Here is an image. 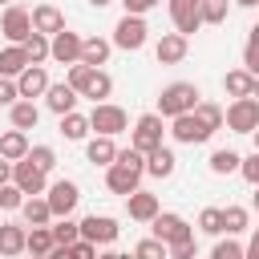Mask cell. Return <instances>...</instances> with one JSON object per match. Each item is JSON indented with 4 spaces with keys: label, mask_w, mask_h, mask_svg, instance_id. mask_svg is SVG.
<instances>
[{
    "label": "cell",
    "mask_w": 259,
    "mask_h": 259,
    "mask_svg": "<svg viewBox=\"0 0 259 259\" xmlns=\"http://www.w3.org/2000/svg\"><path fill=\"white\" fill-rule=\"evenodd\" d=\"M81 32H73V28H61L57 36H49V57L57 61V65H77L81 61Z\"/></svg>",
    "instance_id": "obj_11"
},
{
    "label": "cell",
    "mask_w": 259,
    "mask_h": 259,
    "mask_svg": "<svg viewBox=\"0 0 259 259\" xmlns=\"http://www.w3.org/2000/svg\"><path fill=\"white\" fill-rule=\"evenodd\" d=\"M243 69H247L251 77H259V49H251V45L243 49Z\"/></svg>",
    "instance_id": "obj_49"
},
{
    "label": "cell",
    "mask_w": 259,
    "mask_h": 259,
    "mask_svg": "<svg viewBox=\"0 0 259 259\" xmlns=\"http://www.w3.org/2000/svg\"><path fill=\"white\" fill-rule=\"evenodd\" d=\"M45 202H49L53 219H69V214L77 210V202H81V186H77L73 178H57V182H49Z\"/></svg>",
    "instance_id": "obj_5"
},
{
    "label": "cell",
    "mask_w": 259,
    "mask_h": 259,
    "mask_svg": "<svg viewBox=\"0 0 259 259\" xmlns=\"http://www.w3.org/2000/svg\"><path fill=\"white\" fill-rule=\"evenodd\" d=\"M16 101H20V93H16V81H12V77H0V105H8V109H12Z\"/></svg>",
    "instance_id": "obj_44"
},
{
    "label": "cell",
    "mask_w": 259,
    "mask_h": 259,
    "mask_svg": "<svg viewBox=\"0 0 259 259\" xmlns=\"http://www.w3.org/2000/svg\"><path fill=\"white\" fill-rule=\"evenodd\" d=\"M170 138L182 142V146H202V142H210V130H206L194 113H182V117L170 121Z\"/></svg>",
    "instance_id": "obj_14"
},
{
    "label": "cell",
    "mask_w": 259,
    "mask_h": 259,
    "mask_svg": "<svg viewBox=\"0 0 259 259\" xmlns=\"http://www.w3.org/2000/svg\"><path fill=\"white\" fill-rule=\"evenodd\" d=\"M227 12H231V4H227V0H202V4H198L202 24H223V20H227Z\"/></svg>",
    "instance_id": "obj_38"
},
{
    "label": "cell",
    "mask_w": 259,
    "mask_h": 259,
    "mask_svg": "<svg viewBox=\"0 0 259 259\" xmlns=\"http://www.w3.org/2000/svg\"><path fill=\"white\" fill-rule=\"evenodd\" d=\"M251 138H255V154H259V125H255V134H251Z\"/></svg>",
    "instance_id": "obj_58"
},
{
    "label": "cell",
    "mask_w": 259,
    "mask_h": 259,
    "mask_svg": "<svg viewBox=\"0 0 259 259\" xmlns=\"http://www.w3.org/2000/svg\"><path fill=\"white\" fill-rule=\"evenodd\" d=\"M109 53H113V45L105 36H85L81 40V65H89V69H101L109 61Z\"/></svg>",
    "instance_id": "obj_21"
},
{
    "label": "cell",
    "mask_w": 259,
    "mask_h": 259,
    "mask_svg": "<svg viewBox=\"0 0 259 259\" xmlns=\"http://www.w3.org/2000/svg\"><path fill=\"white\" fill-rule=\"evenodd\" d=\"M198 231L219 239V235H223V206H206V210L198 214Z\"/></svg>",
    "instance_id": "obj_39"
},
{
    "label": "cell",
    "mask_w": 259,
    "mask_h": 259,
    "mask_svg": "<svg viewBox=\"0 0 259 259\" xmlns=\"http://www.w3.org/2000/svg\"><path fill=\"white\" fill-rule=\"evenodd\" d=\"M223 125H227L231 134H255V125H259V101H255V97L231 101V105L223 109Z\"/></svg>",
    "instance_id": "obj_6"
},
{
    "label": "cell",
    "mask_w": 259,
    "mask_h": 259,
    "mask_svg": "<svg viewBox=\"0 0 259 259\" xmlns=\"http://www.w3.org/2000/svg\"><path fill=\"white\" fill-rule=\"evenodd\" d=\"M109 93H113V77H109L105 69H93V77H89V85H85L81 97H93V105H101Z\"/></svg>",
    "instance_id": "obj_31"
},
{
    "label": "cell",
    "mask_w": 259,
    "mask_h": 259,
    "mask_svg": "<svg viewBox=\"0 0 259 259\" xmlns=\"http://www.w3.org/2000/svg\"><path fill=\"white\" fill-rule=\"evenodd\" d=\"M24 206V194L8 182V186H0V210H20Z\"/></svg>",
    "instance_id": "obj_43"
},
{
    "label": "cell",
    "mask_w": 259,
    "mask_h": 259,
    "mask_svg": "<svg viewBox=\"0 0 259 259\" xmlns=\"http://www.w3.org/2000/svg\"><path fill=\"white\" fill-rule=\"evenodd\" d=\"M89 4H93V8H105V4H113V0H89Z\"/></svg>",
    "instance_id": "obj_54"
},
{
    "label": "cell",
    "mask_w": 259,
    "mask_h": 259,
    "mask_svg": "<svg viewBox=\"0 0 259 259\" xmlns=\"http://www.w3.org/2000/svg\"><path fill=\"white\" fill-rule=\"evenodd\" d=\"M223 89H227V97H231V101H239V97H251V89H255V77H251L247 69H231V73L223 77Z\"/></svg>",
    "instance_id": "obj_28"
},
{
    "label": "cell",
    "mask_w": 259,
    "mask_h": 259,
    "mask_svg": "<svg viewBox=\"0 0 259 259\" xmlns=\"http://www.w3.org/2000/svg\"><path fill=\"white\" fill-rule=\"evenodd\" d=\"M247 227H251L247 206H235V202H231V206H223V231H227V235H243Z\"/></svg>",
    "instance_id": "obj_32"
},
{
    "label": "cell",
    "mask_w": 259,
    "mask_h": 259,
    "mask_svg": "<svg viewBox=\"0 0 259 259\" xmlns=\"http://www.w3.org/2000/svg\"><path fill=\"white\" fill-rule=\"evenodd\" d=\"M239 174L251 182V186H259V154H251V158H243L239 162Z\"/></svg>",
    "instance_id": "obj_46"
},
{
    "label": "cell",
    "mask_w": 259,
    "mask_h": 259,
    "mask_svg": "<svg viewBox=\"0 0 259 259\" xmlns=\"http://www.w3.org/2000/svg\"><path fill=\"white\" fill-rule=\"evenodd\" d=\"M12 186H16L24 198H36V194L49 190V174H40L28 158H20V162H12Z\"/></svg>",
    "instance_id": "obj_9"
},
{
    "label": "cell",
    "mask_w": 259,
    "mask_h": 259,
    "mask_svg": "<svg viewBox=\"0 0 259 259\" xmlns=\"http://www.w3.org/2000/svg\"><path fill=\"white\" fill-rule=\"evenodd\" d=\"M49 231H53V243H57V247H73V243L81 239V223H73V219H57Z\"/></svg>",
    "instance_id": "obj_34"
},
{
    "label": "cell",
    "mask_w": 259,
    "mask_h": 259,
    "mask_svg": "<svg viewBox=\"0 0 259 259\" xmlns=\"http://www.w3.org/2000/svg\"><path fill=\"white\" fill-rule=\"evenodd\" d=\"M251 97H255V101H259V77H255V89H251Z\"/></svg>",
    "instance_id": "obj_57"
},
{
    "label": "cell",
    "mask_w": 259,
    "mask_h": 259,
    "mask_svg": "<svg viewBox=\"0 0 259 259\" xmlns=\"http://www.w3.org/2000/svg\"><path fill=\"white\" fill-rule=\"evenodd\" d=\"M251 206H255V210H259V186H255V194H251Z\"/></svg>",
    "instance_id": "obj_55"
},
{
    "label": "cell",
    "mask_w": 259,
    "mask_h": 259,
    "mask_svg": "<svg viewBox=\"0 0 259 259\" xmlns=\"http://www.w3.org/2000/svg\"><path fill=\"white\" fill-rule=\"evenodd\" d=\"M170 4V20H174V32L190 40V32L202 28V16H198V4L202 0H166Z\"/></svg>",
    "instance_id": "obj_13"
},
{
    "label": "cell",
    "mask_w": 259,
    "mask_h": 259,
    "mask_svg": "<svg viewBox=\"0 0 259 259\" xmlns=\"http://www.w3.org/2000/svg\"><path fill=\"white\" fill-rule=\"evenodd\" d=\"M117 235H121V227H117V219H109V214H85V219H81V239L93 243V247H105V243H113Z\"/></svg>",
    "instance_id": "obj_10"
},
{
    "label": "cell",
    "mask_w": 259,
    "mask_h": 259,
    "mask_svg": "<svg viewBox=\"0 0 259 259\" xmlns=\"http://www.w3.org/2000/svg\"><path fill=\"white\" fill-rule=\"evenodd\" d=\"M198 101H202V93H198L194 81H170V85L158 93V117L174 121V117H182V113H194Z\"/></svg>",
    "instance_id": "obj_1"
},
{
    "label": "cell",
    "mask_w": 259,
    "mask_h": 259,
    "mask_svg": "<svg viewBox=\"0 0 259 259\" xmlns=\"http://www.w3.org/2000/svg\"><path fill=\"white\" fill-rule=\"evenodd\" d=\"M174 170H178V158H174L170 146H158L154 154H146V174L150 178H170Z\"/></svg>",
    "instance_id": "obj_22"
},
{
    "label": "cell",
    "mask_w": 259,
    "mask_h": 259,
    "mask_svg": "<svg viewBox=\"0 0 259 259\" xmlns=\"http://www.w3.org/2000/svg\"><path fill=\"white\" fill-rule=\"evenodd\" d=\"M24 239H28V227L24 223H0V255L4 259L24 255Z\"/></svg>",
    "instance_id": "obj_19"
},
{
    "label": "cell",
    "mask_w": 259,
    "mask_h": 259,
    "mask_svg": "<svg viewBox=\"0 0 259 259\" xmlns=\"http://www.w3.org/2000/svg\"><path fill=\"white\" fill-rule=\"evenodd\" d=\"M247 45H251V49H259V20L247 28Z\"/></svg>",
    "instance_id": "obj_52"
},
{
    "label": "cell",
    "mask_w": 259,
    "mask_h": 259,
    "mask_svg": "<svg viewBox=\"0 0 259 259\" xmlns=\"http://www.w3.org/2000/svg\"><path fill=\"white\" fill-rule=\"evenodd\" d=\"M61 134H65V142H85L89 138V113H65L61 117Z\"/></svg>",
    "instance_id": "obj_30"
},
{
    "label": "cell",
    "mask_w": 259,
    "mask_h": 259,
    "mask_svg": "<svg viewBox=\"0 0 259 259\" xmlns=\"http://www.w3.org/2000/svg\"><path fill=\"white\" fill-rule=\"evenodd\" d=\"M24 154H28V134L4 130V134H0V158H4V162H20Z\"/></svg>",
    "instance_id": "obj_26"
},
{
    "label": "cell",
    "mask_w": 259,
    "mask_h": 259,
    "mask_svg": "<svg viewBox=\"0 0 259 259\" xmlns=\"http://www.w3.org/2000/svg\"><path fill=\"white\" fill-rule=\"evenodd\" d=\"M166 251H170V259H194V255H198V243L186 239V243H174V247H166Z\"/></svg>",
    "instance_id": "obj_47"
},
{
    "label": "cell",
    "mask_w": 259,
    "mask_h": 259,
    "mask_svg": "<svg viewBox=\"0 0 259 259\" xmlns=\"http://www.w3.org/2000/svg\"><path fill=\"white\" fill-rule=\"evenodd\" d=\"M210 259H243V243L227 235V239H219V243L210 247Z\"/></svg>",
    "instance_id": "obj_42"
},
{
    "label": "cell",
    "mask_w": 259,
    "mask_h": 259,
    "mask_svg": "<svg viewBox=\"0 0 259 259\" xmlns=\"http://www.w3.org/2000/svg\"><path fill=\"white\" fill-rule=\"evenodd\" d=\"M162 134H166V130H162V117H158V113H142V117L134 121V130H130V150H138V154L146 158V154H154L158 146H166Z\"/></svg>",
    "instance_id": "obj_3"
},
{
    "label": "cell",
    "mask_w": 259,
    "mask_h": 259,
    "mask_svg": "<svg viewBox=\"0 0 259 259\" xmlns=\"http://www.w3.org/2000/svg\"><path fill=\"white\" fill-rule=\"evenodd\" d=\"M69 259H97V247L85 243V239H77V243L69 247Z\"/></svg>",
    "instance_id": "obj_48"
},
{
    "label": "cell",
    "mask_w": 259,
    "mask_h": 259,
    "mask_svg": "<svg viewBox=\"0 0 259 259\" xmlns=\"http://www.w3.org/2000/svg\"><path fill=\"white\" fill-rule=\"evenodd\" d=\"M235 4H243V8H255V4H259V0H235Z\"/></svg>",
    "instance_id": "obj_56"
},
{
    "label": "cell",
    "mask_w": 259,
    "mask_h": 259,
    "mask_svg": "<svg viewBox=\"0 0 259 259\" xmlns=\"http://www.w3.org/2000/svg\"><path fill=\"white\" fill-rule=\"evenodd\" d=\"M8 121H12V130H20V134L36 130V121H40V109H36V101H16V105L8 109Z\"/></svg>",
    "instance_id": "obj_24"
},
{
    "label": "cell",
    "mask_w": 259,
    "mask_h": 259,
    "mask_svg": "<svg viewBox=\"0 0 259 259\" xmlns=\"http://www.w3.org/2000/svg\"><path fill=\"white\" fill-rule=\"evenodd\" d=\"M45 105H49V109H53L57 117L73 113V109H77V93H73V85H65V81L49 85V89H45Z\"/></svg>",
    "instance_id": "obj_20"
},
{
    "label": "cell",
    "mask_w": 259,
    "mask_h": 259,
    "mask_svg": "<svg viewBox=\"0 0 259 259\" xmlns=\"http://www.w3.org/2000/svg\"><path fill=\"white\" fill-rule=\"evenodd\" d=\"M134 259H170V251H166V243H158V239L150 235V239H142V243L134 247Z\"/></svg>",
    "instance_id": "obj_40"
},
{
    "label": "cell",
    "mask_w": 259,
    "mask_h": 259,
    "mask_svg": "<svg viewBox=\"0 0 259 259\" xmlns=\"http://www.w3.org/2000/svg\"><path fill=\"white\" fill-rule=\"evenodd\" d=\"M239 162H243V158H239L235 150H214L206 166H210V174H219V178H223V174H239Z\"/></svg>",
    "instance_id": "obj_33"
},
{
    "label": "cell",
    "mask_w": 259,
    "mask_h": 259,
    "mask_svg": "<svg viewBox=\"0 0 259 259\" xmlns=\"http://www.w3.org/2000/svg\"><path fill=\"white\" fill-rule=\"evenodd\" d=\"M89 130H93L97 138H117V134L130 130V117H125L121 105L101 101V105H93V113H89Z\"/></svg>",
    "instance_id": "obj_2"
},
{
    "label": "cell",
    "mask_w": 259,
    "mask_h": 259,
    "mask_svg": "<svg viewBox=\"0 0 259 259\" xmlns=\"http://www.w3.org/2000/svg\"><path fill=\"white\" fill-rule=\"evenodd\" d=\"M97 259H125V255H121V251H101Z\"/></svg>",
    "instance_id": "obj_53"
},
{
    "label": "cell",
    "mask_w": 259,
    "mask_h": 259,
    "mask_svg": "<svg viewBox=\"0 0 259 259\" xmlns=\"http://www.w3.org/2000/svg\"><path fill=\"white\" fill-rule=\"evenodd\" d=\"M24 69H28L24 49H20V45H4V49H0V77H12V81H16Z\"/></svg>",
    "instance_id": "obj_27"
},
{
    "label": "cell",
    "mask_w": 259,
    "mask_h": 259,
    "mask_svg": "<svg viewBox=\"0 0 259 259\" xmlns=\"http://www.w3.org/2000/svg\"><path fill=\"white\" fill-rule=\"evenodd\" d=\"M20 219H24V227H53V210H49L45 194H36V198H24V206H20Z\"/></svg>",
    "instance_id": "obj_23"
},
{
    "label": "cell",
    "mask_w": 259,
    "mask_h": 259,
    "mask_svg": "<svg viewBox=\"0 0 259 259\" xmlns=\"http://www.w3.org/2000/svg\"><path fill=\"white\" fill-rule=\"evenodd\" d=\"M105 186H109V194L130 198L134 190H142V170H134L125 162H113V166H105Z\"/></svg>",
    "instance_id": "obj_12"
},
{
    "label": "cell",
    "mask_w": 259,
    "mask_h": 259,
    "mask_svg": "<svg viewBox=\"0 0 259 259\" xmlns=\"http://www.w3.org/2000/svg\"><path fill=\"white\" fill-rule=\"evenodd\" d=\"M53 247H57V243H53V231H49V227H32L28 239H24V251H28L32 259H49Z\"/></svg>",
    "instance_id": "obj_29"
},
{
    "label": "cell",
    "mask_w": 259,
    "mask_h": 259,
    "mask_svg": "<svg viewBox=\"0 0 259 259\" xmlns=\"http://www.w3.org/2000/svg\"><path fill=\"white\" fill-rule=\"evenodd\" d=\"M8 182H12V162L0 158V186H8Z\"/></svg>",
    "instance_id": "obj_51"
},
{
    "label": "cell",
    "mask_w": 259,
    "mask_h": 259,
    "mask_svg": "<svg viewBox=\"0 0 259 259\" xmlns=\"http://www.w3.org/2000/svg\"><path fill=\"white\" fill-rule=\"evenodd\" d=\"M24 158H28L40 174H53V170H57V150H53V146H28Z\"/></svg>",
    "instance_id": "obj_36"
},
{
    "label": "cell",
    "mask_w": 259,
    "mask_h": 259,
    "mask_svg": "<svg viewBox=\"0 0 259 259\" xmlns=\"http://www.w3.org/2000/svg\"><path fill=\"white\" fill-rule=\"evenodd\" d=\"M186 53H190V40H186V36H178V32H162V36H158V45H154L158 65H182V61H186Z\"/></svg>",
    "instance_id": "obj_15"
},
{
    "label": "cell",
    "mask_w": 259,
    "mask_h": 259,
    "mask_svg": "<svg viewBox=\"0 0 259 259\" xmlns=\"http://www.w3.org/2000/svg\"><path fill=\"white\" fill-rule=\"evenodd\" d=\"M85 158L93 162V166H113V158H117V146H113V138H89L85 142Z\"/></svg>",
    "instance_id": "obj_25"
},
{
    "label": "cell",
    "mask_w": 259,
    "mask_h": 259,
    "mask_svg": "<svg viewBox=\"0 0 259 259\" xmlns=\"http://www.w3.org/2000/svg\"><path fill=\"white\" fill-rule=\"evenodd\" d=\"M243 259H259V227L251 231V243L243 247Z\"/></svg>",
    "instance_id": "obj_50"
},
{
    "label": "cell",
    "mask_w": 259,
    "mask_h": 259,
    "mask_svg": "<svg viewBox=\"0 0 259 259\" xmlns=\"http://www.w3.org/2000/svg\"><path fill=\"white\" fill-rule=\"evenodd\" d=\"M89 77H93V69L77 61V65H69V77H65V85H73V93L81 97V93H85V85H89Z\"/></svg>",
    "instance_id": "obj_41"
},
{
    "label": "cell",
    "mask_w": 259,
    "mask_h": 259,
    "mask_svg": "<svg viewBox=\"0 0 259 259\" xmlns=\"http://www.w3.org/2000/svg\"><path fill=\"white\" fill-rule=\"evenodd\" d=\"M20 49H24L28 65H45V61H49V36H40V32H28V40H24Z\"/></svg>",
    "instance_id": "obj_35"
},
{
    "label": "cell",
    "mask_w": 259,
    "mask_h": 259,
    "mask_svg": "<svg viewBox=\"0 0 259 259\" xmlns=\"http://www.w3.org/2000/svg\"><path fill=\"white\" fill-rule=\"evenodd\" d=\"M194 117L214 134V130H223V105H214V101H198L194 105Z\"/></svg>",
    "instance_id": "obj_37"
},
{
    "label": "cell",
    "mask_w": 259,
    "mask_h": 259,
    "mask_svg": "<svg viewBox=\"0 0 259 259\" xmlns=\"http://www.w3.org/2000/svg\"><path fill=\"white\" fill-rule=\"evenodd\" d=\"M0 4H4V8H8V4H16V0H0Z\"/></svg>",
    "instance_id": "obj_59"
},
{
    "label": "cell",
    "mask_w": 259,
    "mask_h": 259,
    "mask_svg": "<svg viewBox=\"0 0 259 259\" xmlns=\"http://www.w3.org/2000/svg\"><path fill=\"white\" fill-rule=\"evenodd\" d=\"M49 85H53V81H49L45 65H28V69L16 77V93H20V101H36V97H45Z\"/></svg>",
    "instance_id": "obj_16"
},
{
    "label": "cell",
    "mask_w": 259,
    "mask_h": 259,
    "mask_svg": "<svg viewBox=\"0 0 259 259\" xmlns=\"http://www.w3.org/2000/svg\"><path fill=\"white\" fill-rule=\"evenodd\" d=\"M0 32H4L8 45H24L28 32H32V12L20 8V4H8V8L0 12Z\"/></svg>",
    "instance_id": "obj_8"
},
{
    "label": "cell",
    "mask_w": 259,
    "mask_h": 259,
    "mask_svg": "<svg viewBox=\"0 0 259 259\" xmlns=\"http://www.w3.org/2000/svg\"><path fill=\"white\" fill-rule=\"evenodd\" d=\"M150 227H154V239H158V243H166V247L194 239V227H190L182 214H174V210H158V219H154Z\"/></svg>",
    "instance_id": "obj_7"
},
{
    "label": "cell",
    "mask_w": 259,
    "mask_h": 259,
    "mask_svg": "<svg viewBox=\"0 0 259 259\" xmlns=\"http://www.w3.org/2000/svg\"><path fill=\"white\" fill-rule=\"evenodd\" d=\"M61 28H65V12H61L57 4H36V8H32V32L57 36Z\"/></svg>",
    "instance_id": "obj_17"
},
{
    "label": "cell",
    "mask_w": 259,
    "mask_h": 259,
    "mask_svg": "<svg viewBox=\"0 0 259 259\" xmlns=\"http://www.w3.org/2000/svg\"><path fill=\"white\" fill-rule=\"evenodd\" d=\"M125 210H130L134 223H154L162 206H158V194H150V190H134V194L125 198Z\"/></svg>",
    "instance_id": "obj_18"
},
{
    "label": "cell",
    "mask_w": 259,
    "mask_h": 259,
    "mask_svg": "<svg viewBox=\"0 0 259 259\" xmlns=\"http://www.w3.org/2000/svg\"><path fill=\"white\" fill-rule=\"evenodd\" d=\"M146 40H150V28H146V16H121L117 24H113V49H121V53H138V49H146Z\"/></svg>",
    "instance_id": "obj_4"
},
{
    "label": "cell",
    "mask_w": 259,
    "mask_h": 259,
    "mask_svg": "<svg viewBox=\"0 0 259 259\" xmlns=\"http://www.w3.org/2000/svg\"><path fill=\"white\" fill-rule=\"evenodd\" d=\"M162 0H121V8H125V16H146L150 8H158Z\"/></svg>",
    "instance_id": "obj_45"
}]
</instances>
